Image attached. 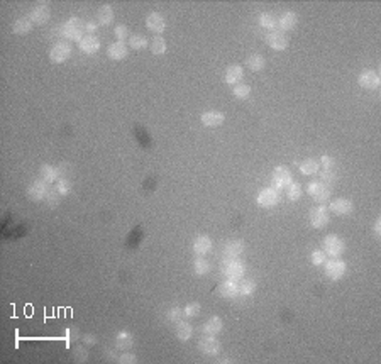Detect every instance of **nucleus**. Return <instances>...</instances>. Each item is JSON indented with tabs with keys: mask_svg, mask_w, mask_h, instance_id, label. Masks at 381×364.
Wrapping results in <instances>:
<instances>
[{
	"mask_svg": "<svg viewBox=\"0 0 381 364\" xmlns=\"http://www.w3.org/2000/svg\"><path fill=\"white\" fill-rule=\"evenodd\" d=\"M83 32H85V24L78 17H70L61 24V37H65V41L68 42L70 41L80 42L83 39Z\"/></svg>",
	"mask_w": 381,
	"mask_h": 364,
	"instance_id": "f257e3e1",
	"label": "nucleus"
},
{
	"mask_svg": "<svg viewBox=\"0 0 381 364\" xmlns=\"http://www.w3.org/2000/svg\"><path fill=\"white\" fill-rule=\"evenodd\" d=\"M244 273H246V266L239 258H225V261L222 264V274L225 278L237 281L244 276Z\"/></svg>",
	"mask_w": 381,
	"mask_h": 364,
	"instance_id": "f03ea898",
	"label": "nucleus"
},
{
	"mask_svg": "<svg viewBox=\"0 0 381 364\" xmlns=\"http://www.w3.org/2000/svg\"><path fill=\"white\" fill-rule=\"evenodd\" d=\"M324 252L330 258H341L346 252V242L341 239L339 235L329 234L322 242Z\"/></svg>",
	"mask_w": 381,
	"mask_h": 364,
	"instance_id": "7ed1b4c3",
	"label": "nucleus"
},
{
	"mask_svg": "<svg viewBox=\"0 0 381 364\" xmlns=\"http://www.w3.org/2000/svg\"><path fill=\"white\" fill-rule=\"evenodd\" d=\"M280 200H281L280 190L273 188V186H266V188H263L256 197L258 205L263 207V208H273V207L278 205Z\"/></svg>",
	"mask_w": 381,
	"mask_h": 364,
	"instance_id": "20e7f679",
	"label": "nucleus"
},
{
	"mask_svg": "<svg viewBox=\"0 0 381 364\" xmlns=\"http://www.w3.org/2000/svg\"><path fill=\"white\" fill-rule=\"evenodd\" d=\"M71 56V44L68 41H56L49 49V59L51 63H65Z\"/></svg>",
	"mask_w": 381,
	"mask_h": 364,
	"instance_id": "39448f33",
	"label": "nucleus"
},
{
	"mask_svg": "<svg viewBox=\"0 0 381 364\" xmlns=\"http://www.w3.org/2000/svg\"><path fill=\"white\" fill-rule=\"evenodd\" d=\"M307 193L310 195L317 203H324L330 198V188L325 183H322L320 180L317 181H310L307 186Z\"/></svg>",
	"mask_w": 381,
	"mask_h": 364,
	"instance_id": "423d86ee",
	"label": "nucleus"
},
{
	"mask_svg": "<svg viewBox=\"0 0 381 364\" xmlns=\"http://www.w3.org/2000/svg\"><path fill=\"white\" fill-rule=\"evenodd\" d=\"M273 188L276 190H285L291 181H293V176H291V172L286 166H276L273 169Z\"/></svg>",
	"mask_w": 381,
	"mask_h": 364,
	"instance_id": "0eeeda50",
	"label": "nucleus"
},
{
	"mask_svg": "<svg viewBox=\"0 0 381 364\" xmlns=\"http://www.w3.org/2000/svg\"><path fill=\"white\" fill-rule=\"evenodd\" d=\"M324 266H325V276L334 280V281H337V280H341L342 276H344L346 269H347L346 263L342 261V259H339V258H332L330 261H325Z\"/></svg>",
	"mask_w": 381,
	"mask_h": 364,
	"instance_id": "6e6552de",
	"label": "nucleus"
},
{
	"mask_svg": "<svg viewBox=\"0 0 381 364\" xmlns=\"http://www.w3.org/2000/svg\"><path fill=\"white\" fill-rule=\"evenodd\" d=\"M357 83L364 90H376L381 85V78L378 75V71L374 70H363L359 76H357Z\"/></svg>",
	"mask_w": 381,
	"mask_h": 364,
	"instance_id": "1a4fd4ad",
	"label": "nucleus"
},
{
	"mask_svg": "<svg viewBox=\"0 0 381 364\" xmlns=\"http://www.w3.org/2000/svg\"><path fill=\"white\" fill-rule=\"evenodd\" d=\"M310 224H312V227H315V229H322V227H325V225L329 224V220H330V212H329V208L325 207V205H319V207H313L312 210H310Z\"/></svg>",
	"mask_w": 381,
	"mask_h": 364,
	"instance_id": "9d476101",
	"label": "nucleus"
},
{
	"mask_svg": "<svg viewBox=\"0 0 381 364\" xmlns=\"http://www.w3.org/2000/svg\"><path fill=\"white\" fill-rule=\"evenodd\" d=\"M288 36L285 32H281L280 29L269 31L266 34V44L274 51H283V49L288 48Z\"/></svg>",
	"mask_w": 381,
	"mask_h": 364,
	"instance_id": "9b49d317",
	"label": "nucleus"
},
{
	"mask_svg": "<svg viewBox=\"0 0 381 364\" xmlns=\"http://www.w3.org/2000/svg\"><path fill=\"white\" fill-rule=\"evenodd\" d=\"M198 351H200L203 356H208V357L219 356L220 342L215 339V335H207V337H202L198 340Z\"/></svg>",
	"mask_w": 381,
	"mask_h": 364,
	"instance_id": "f8f14e48",
	"label": "nucleus"
},
{
	"mask_svg": "<svg viewBox=\"0 0 381 364\" xmlns=\"http://www.w3.org/2000/svg\"><path fill=\"white\" fill-rule=\"evenodd\" d=\"M29 17L32 20V24H37V26H43L46 24V22L51 19V9H49V4H36L34 7H32Z\"/></svg>",
	"mask_w": 381,
	"mask_h": 364,
	"instance_id": "ddd939ff",
	"label": "nucleus"
},
{
	"mask_svg": "<svg viewBox=\"0 0 381 364\" xmlns=\"http://www.w3.org/2000/svg\"><path fill=\"white\" fill-rule=\"evenodd\" d=\"M48 191H49L48 183L39 178V180L32 181L31 186L27 188V197H29L32 202H43V200H46Z\"/></svg>",
	"mask_w": 381,
	"mask_h": 364,
	"instance_id": "4468645a",
	"label": "nucleus"
},
{
	"mask_svg": "<svg viewBox=\"0 0 381 364\" xmlns=\"http://www.w3.org/2000/svg\"><path fill=\"white\" fill-rule=\"evenodd\" d=\"M146 27L154 34H163L166 29V19L159 12H149L146 17Z\"/></svg>",
	"mask_w": 381,
	"mask_h": 364,
	"instance_id": "2eb2a0df",
	"label": "nucleus"
},
{
	"mask_svg": "<svg viewBox=\"0 0 381 364\" xmlns=\"http://www.w3.org/2000/svg\"><path fill=\"white\" fill-rule=\"evenodd\" d=\"M297 22H298L297 12H293V10H286V12L280 15V19H276V27H278L281 32H288L291 29H295Z\"/></svg>",
	"mask_w": 381,
	"mask_h": 364,
	"instance_id": "dca6fc26",
	"label": "nucleus"
},
{
	"mask_svg": "<svg viewBox=\"0 0 381 364\" xmlns=\"http://www.w3.org/2000/svg\"><path fill=\"white\" fill-rule=\"evenodd\" d=\"M212 246H214V242H212L210 237L202 234V235H197L195 239H193L192 249L197 256H205L212 251Z\"/></svg>",
	"mask_w": 381,
	"mask_h": 364,
	"instance_id": "f3484780",
	"label": "nucleus"
},
{
	"mask_svg": "<svg viewBox=\"0 0 381 364\" xmlns=\"http://www.w3.org/2000/svg\"><path fill=\"white\" fill-rule=\"evenodd\" d=\"M354 210V203L349 198H335L329 203V212H334L335 215H347Z\"/></svg>",
	"mask_w": 381,
	"mask_h": 364,
	"instance_id": "a211bd4d",
	"label": "nucleus"
},
{
	"mask_svg": "<svg viewBox=\"0 0 381 364\" xmlns=\"http://www.w3.org/2000/svg\"><path fill=\"white\" fill-rule=\"evenodd\" d=\"M200 120L205 127H219V125L224 124L225 115L224 112H219V110H207L200 115Z\"/></svg>",
	"mask_w": 381,
	"mask_h": 364,
	"instance_id": "6ab92c4d",
	"label": "nucleus"
},
{
	"mask_svg": "<svg viewBox=\"0 0 381 364\" xmlns=\"http://www.w3.org/2000/svg\"><path fill=\"white\" fill-rule=\"evenodd\" d=\"M78 46H80L81 53L92 56V54H97L98 49H100V39H98L97 36L87 34V36H83V39L78 42Z\"/></svg>",
	"mask_w": 381,
	"mask_h": 364,
	"instance_id": "aec40b11",
	"label": "nucleus"
},
{
	"mask_svg": "<svg viewBox=\"0 0 381 364\" xmlns=\"http://www.w3.org/2000/svg\"><path fill=\"white\" fill-rule=\"evenodd\" d=\"M127 54H129V46L122 41H115L107 48V56L114 61H120V59L127 58Z\"/></svg>",
	"mask_w": 381,
	"mask_h": 364,
	"instance_id": "412c9836",
	"label": "nucleus"
},
{
	"mask_svg": "<svg viewBox=\"0 0 381 364\" xmlns=\"http://www.w3.org/2000/svg\"><path fill=\"white\" fill-rule=\"evenodd\" d=\"M242 76H244V68H242L241 65H230L227 66V70H225L224 73V81L230 87H234L237 83H241Z\"/></svg>",
	"mask_w": 381,
	"mask_h": 364,
	"instance_id": "4be33fe9",
	"label": "nucleus"
},
{
	"mask_svg": "<svg viewBox=\"0 0 381 364\" xmlns=\"http://www.w3.org/2000/svg\"><path fill=\"white\" fill-rule=\"evenodd\" d=\"M244 249H246L244 241L232 239V241L225 242L222 247V252H224V258H239L242 252H244Z\"/></svg>",
	"mask_w": 381,
	"mask_h": 364,
	"instance_id": "5701e85b",
	"label": "nucleus"
},
{
	"mask_svg": "<svg viewBox=\"0 0 381 364\" xmlns=\"http://www.w3.org/2000/svg\"><path fill=\"white\" fill-rule=\"evenodd\" d=\"M219 295L222 298H236L239 295V285H237L236 280H224L222 283L219 285Z\"/></svg>",
	"mask_w": 381,
	"mask_h": 364,
	"instance_id": "b1692460",
	"label": "nucleus"
},
{
	"mask_svg": "<svg viewBox=\"0 0 381 364\" xmlns=\"http://www.w3.org/2000/svg\"><path fill=\"white\" fill-rule=\"evenodd\" d=\"M114 22V9L110 4H103L97 9V24L110 26Z\"/></svg>",
	"mask_w": 381,
	"mask_h": 364,
	"instance_id": "393cba45",
	"label": "nucleus"
},
{
	"mask_svg": "<svg viewBox=\"0 0 381 364\" xmlns=\"http://www.w3.org/2000/svg\"><path fill=\"white\" fill-rule=\"evenodd\" d=\"M175 334H176V339L181 340V342H188L193 337V325L186 320H178L176 322Z\"/></svg>",
	"mask_w": 381,
	"mask_h": 364,
	"instance_id": "a878e982",
	"label": "nucleus"
},
{
	"mask_svg": "<svg viewBox=\"0 0 381 364\" xmlns=\"http://www.w3.org/2000/svg\"><path fill=\"white\" fill-rule=\"evenodd\" d=\"M134 346V335H132L129 330H120V332H117V335H115V347L117 349H131V347Z\"/></svg>",
	"mask_w": 381,
	"mask_h": 364,
	"instance_id": "bb28decb",
	"label": "nucleus"
},
{
	"mask_svg": "<svg viewBox=\"0 0 381 364\" xmlns=\"http://www.w3.org/2000/svg\"><path fill=\"white\" fill-rule=\"evenodd\" d=\"M32 26H34V24H32L29 15H27V17H19L12 24V32H14V34L24 36V34H27V32L32 31Z\"/></svg>",
	"mask_w": 381,
	"mask_h": 364,
	"instance_id": "cd10ccee",
	"label": "nucleus"
},
{
	"mask_svg": "<svg viewBox=\"0 0 381 364\" xmlns=\"http://www.w3.org/2000/svg\"><path fill=\"white\" fill-rule=\"evenodd\" d=\"M222 327H224V324H222V318L220 317H217V315H214V317H210L208 320L203 324V327H202V330L205 332L207 335H217L220 330H222Z\"/></svg>",
	"mask_w": 381,
	"mask_h": 364,
	"instance_id": "c85d7f7f",
	"label": "nucleus"
},
{
	"mask_svg": "<svg viewBox=\"0 0 381 364\" xmlns=\"http://www.w3.org/2000/svg\"><path fill=\"white\" fill-rule=\"evenodd\" d=\"M39 176L43 181H46V183H54V181H58L59 178V169L51 166V164H43L41 169H39Z\"/></svg>",
	"mask_w": 381,
	"mask_h": 364,
	"instance_id": "c756f323",
	"label": "nucleus"
},
{
	"mask_svg": "<svg viewBox=\"0 0 381 364\" xmlns=\"http://www.w3.org/2000/svg\"><path fill=\"white\" fill-rule=\"evenodd\" d=\"M212 269V264L207 261L205 256H197V259L193 261V273L197 274V276H205V274L210 273Z\"/></svg>",
	"mask_w": 381,
	"mask_h": 364,
	"instance_id": "7c9ffc66",
	"label": "nucleus"
},
{
	"mask_svg": "<svg viewBox=\"0 0 381 364\" xmlns=\"http://www.w3.org/2000/svg\"><path fill=\"white\" fill-rule=\"evenodd\" d=\"M246 66L251 71H261V70H264V66H266V59H264L263 54L254 53V54H251V56H247Z\"/></svg>",
	"mask_w": 381,
	"mask_h": 364,
	"instance_id": "2f4dec72",
	"label": "nucleus"
},
{
	"mask_svg": "<svg viewBox=\"0 0 381 364\" xmlns=\"http://www.w3.org/2000/svg\"><path fill=\"white\" fill-rule=\"evenodd\" d=\"M149 49H151L153 54H156V56H161V54L166 53V49H168L166 39H164V37H161V36H156L151 42H149Z\"/></svg>",
	"mask_w": 381,
	"mask_h": 364,
	"instance_id": "473e14b6",
	"label": "nucleus"
},
{
	"mask_svg": "<svg viewBox=\"0 0 381 364\" xmlns=\"http://www.w3.org/2000/svg\"><path fill=\"white\" fill-rule=\"evenodd\" d=\"M319 169H320V163L315 161V159H305V161L300 163V173L305 176L317 175Z\"/></svg>",
	"mask_w": 381,
	"mask_h": 364,
	"instance_id": "72a5a7b5",
	"label": "nucleus"
},
{
	"mask_svg": "<svg viewBox=\"0 0 381 364\" xmlns=\"http://www.w3.org/2000/svg\"><path fill=\"white\" fill-rule=\"evenodd\" d=\"M129 48L136 49V51H142V49L149 48V41L146 36L142 34H132L129 37Z\"/></svg>",
	"mask_w": 381,
	"mask_h": 364,
	"instance_id": "f704fd0d",
	"label": "nucleus"
},
{
	"mask_svg": "<svg viewBox=\"0 0 381 364\" xmlns=\"http://www.w3.org/2000/svg\"><path fill=\"white\" fill-rule=\"evenodd\" d=\"M258 20H259V26H261L263 29H266L268 32L276 29V17H274L273 14H269V12L259 14V19Z\"/></svg>",
	"mask_w": 381,
	"mask_h": 364,
	"instance_id": "c9c22d12",
	"label": "nucleus"
},
{
	"mask_svg": "<svg viewBox=\"0 0 381 364\" xmlns=\"http://www.w3.org/2000/svg\"><path fill=\"white\" fill-rule=\"evenodd\" d=\"M285 190H286V198H288L290 202L300 200V197H302V193H303L300 183H295V181H291V183L286 186Z\"/></svg>",
	"mask_w": 381,
	"mask_h": 364,
	"instance_id": "e433bc0d",
	"label": "nucleus"
},
{
	"mask_svg": "<svg viewBox=\"0 0 381 364\" xmlns=\"http://www.w3.org/2000/svg\"><path fill=\"white\" fill-rule=\"evenodd\" d=\"M232 93L236 98H239V100H246V98H249L251 95V87L246 85V83H237L232 87Z\"/></svg>",
	"mask_w": 381,
	"mask_h": 364,
	"instance_id": "4c0bfd02",
	"label": "nucleus"
},
{
	"mask_svg": "<svg viewBox=\"0 0 381 364\" xmlns=\"http://www.w3.org/2000/svg\"><path fill=\"white\" fill-rule=\"evenodd\" d=\"M256 281L254 280H249V278H246L242 283L239 285V295H242V296H251L254 291H256Z\"/></svg>",
	"mask_w": 381,
	"mask_h": 364,
	"instance_id": "58836bf2",
	"label": "nucleus"
},
{
	"mask_svg": "<svg viewBox=\"0 0 381 364\" xmlns=\"http://www.w3.org/2000/svg\"><path fill=\"white\" fill-rule=\"evenodd\" d=\"M200 312H202V307L198 302H190L188 305H185V308H183V315L186 318H195V317L200 315Z\"/></svg>",
	"mask_w": 381,
	"mask_h": 364,
	"instance_id": "ea45409f",
	"label": "nucleus"
},
{
	"mask_svg": "<svg viewBox=\"0 0 381 364\" xmlns=\"http://www.w3.org/2000/svg\"><path fill=\"white\" fill-rule=\"evenodd\" d=\"M310 261L313 266H324L325 261H327V254L324 252V249H315L310 254Z\"/></svg>",
	"mask_w": 381,
	"mask_h": 364,
	"instance_id": "a19ab883",
	"label": "nucleus"
},
{
	"mask_svg": "<svg viewBox=\"0 0 381 364\" xmlns=\"http://www.w3.org/2000/svg\"><path fill=\"white\" fill-rule=\"evenodd\" d=\"M114 36L117 37V41L125 42L127 37H131L129 36V27L124 26V24H117V26L114 27Z\"/></svg>",
	"mask_w": 381,
	"mask_h": 364,
	"instance_id": "79ce46f5",
	"label": "nucleus"
},
{
	"mask_svg": "<svg viewBox=\"0 0 381 364\" xmlns=\"http://www.w3.org/2000/svg\"><path fill=\"white\" fill-rule=\"evenodd\" d=\"M335 180H337V175H335L334 168L332 169H322V172H320V181H322V183L330 185V183H334Z\"/></svg>",
	"mask_w": 381,
	"mask_h": 364,
	"instance_id": "37998d69",
	"label": "nucleus"
},
{
	"mask_svg": "<svg viewBox=\"0 0 381 364\" xmlns=\"http://www.w3.org/2000/svg\"><path fill=\"white\" fill-rule=\"evenodd\" d=\"M181 317H183V310H181L180 307H171V308H168L166 318H168L170 322H178Z\"/></svg>",
	"mask_w": 381,
	"mask_h": 364,
	"instance_id": "c03bdc74",
	"label": "nucleus"
},
{
	"mask_svg": "<svg viewBox=\"0 0 381 364\" xmlns=\"http://www.w3.org/2000/svg\"><path fill=\"white\" fill-rule=\"evenodd\" d=\"M56 190L59 195H68V193L71 191V183L66 178H59L56 181Z\"/></svg>",
	"mask_w": 381,
	"mask_h": 364,
	"instance_id": "a18cd8bd",
	"label": "nucleus"
},
{
	"mask_svg": "<svg viewBox=\"0 0 381 364\" xmlns=\"http://www.w3.org/2000/svg\"><path fill=\"white\" fill-rule=\"evenodd\" d=\"M59 193H58V190H49L48 191V195H46V203L49 207H54V205H58L59 203Z\"/></svg>",
	"mask_w": 381,
	"mask_h": 364,
	"instance_id": "49530a36",
	"label": "nucleus"
},
{
	"mask_svg": "<svg viewBox=\"0 0 381 364\" xmlns=\"http://www.w3.org/2000/svg\"><path fill=\"white\" fill-rule=\"evenodd\" d=\"M137 361L136 354H132V352H124V354H120L117 357V362L120 364H134Z\"/></svg>",
	"mask_w": 381,
	"mask_h": 364,
	"instance_id": "de8ad7c7",
	"label": "nucleus"
},
{
	"mask_svg": "<svg viewBox=\"0 0 381 364\" xmlns=\"http://www.w3.org/2000/svg\"><path fill=\"white\" fill-rule=\"evenodd\" d=\"M320 164H322V169H332L335 166V159L332 156H329V154H324L320 158Z\"/></svg>",
	"mask_w": 381,
	"mask_h": 364,
	"instance_id": "09e8293b",
	"label": "nucleus"
},
{
	"mask_svg": "<svg viewBox=\"0 0 381 364\" xmlns=\"http://www.w3.org/2000/svg\"><path fill=\"white\" fill-rule=\"evenodd\" d=\"M373 232L376 237H381V219L374 220V225H373Z\"/></svg>",
	"mask_w": 381,
	"mask_h": 364,
	"instance_id": "8fccbe9b",
	"label": "nucleus"
},
{
	"mask_svg": "<svg viewBox=\"0 0 381 364\" xmlns=\"http://www.w3.org/2000/svg\"><path fill=\"white\" fill-rule=\"evenodd\" d=\"M85 31L88 32V34L93 36V32L97 31V22H87V24H85Z\"/></svg>",
	"mask_w": 381,
	"mask_h": 364,
	"instance_id": "3c124183",
	"label": "nucleus"
},
{
	"mask_svg": "<svg viewBox=\"0 0 381 364\" xmlns=\"http://www.w3.org/2000/svg\"><path fill=\"white\" fill-rule=\"evenodd\" d=\"M83 342L88 346H93V344H97V337H93V335H83Z\"/></svg>",
	"mask_w": 381,
	"mask_h": 364,
	"instance_id": "603ef678",
	"label": "nucleus"
}]
</instances>
